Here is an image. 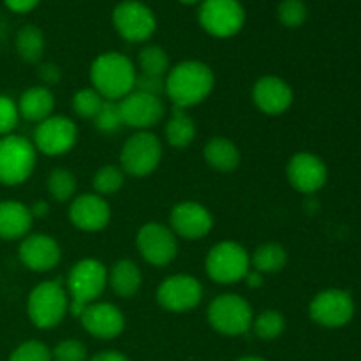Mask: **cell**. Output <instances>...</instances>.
<instances>
[{"label": "cell", "mask_w": 361, "mask_h": 361, "mask_svg": "<svg viewBox=\"0 0 361 361\" xmlns=\"http://www.w3.org/2000/svg\"><path fill=\"white\" fill-rule=\"evenodd\" d=\"M90 361H129V358L118 351H104L95 355Z\"/></svg>", "instance_id": "b9f144b4"}, {"label": "cell", "mask_w": 361, "mask_h": 361, "mask_svg": "<svg viewBox=\"0 0 361 361\" xmlns=\"http://www.w3.org/2000/svg\"><path fill=\"white\" fill-rule=\"evenodd\" d=\"M166 140L171 147L175 148H185L196 137V123L194 120L187 115L185 109L175 108L171 116H169L168 123H166Z\"/></svg>", "instance_id": "484cf974"}, {"label": "cell", "mask_w": 361, "mask_h": 361, "mask_svg": "<svg viewBox=\"0 0 361 361\" xmlns=\"http://www.w3.org/2000/svg\"><path fill=\"white\" fill-rule=\"evenodd\" d=\"M113 25L122 39L129 42H145L157 30L155 14L140 0H123L113 9Z\"/></svg>", "instance_id": "30bf717a"}, {"label": "cell", "mask_w": 361, "mask_h": 361, "mask_svg": "<svg viewBox=\"0 0 361 361\" xmlns=\"http://www.w3.org/2000/svg\"><path fill=\"white\" fill-rule=\"evenodd\" d=\"M51 351L39 341H28L18 345L7 361H51Z\"/></svg>", "instance_id": "d590c367"}, {"label": "cell", "mask_w": 361, "mask_h": 361, "mask_svg": "<svg viewBox=\"0 0 361 361\" xmlns=\"http://www.w3.org/2000/svg\"><path fill=\"white\" fill-rule=\"evenodd\" d=\"M94 123H95V127L101 130V133H106V134L118 133L123 126L122 113H120L118 102L116 101L102 102L101 109H99V113L95 115Z\"/></svg>", "instance_id": "836d02e7"}, {"label": "cell", "mask_w": 361, "mask_h": 361, "mask_svg": "<svg viewBox=\"0 0 361 361\" xmlns=\"http://www.w3.org/2000/svg\"><path fill=\"white\" fill-rule=\"evenodd\" d=\"M288 182L302 194H314L328 182L326 164L310 152H298L288 162Z\"/></svg>", "instance_id": "2e32d148"}, {"label": "cell", "mask_w": 361, "mask_h": 361, "mask_svg": "<svg viewBox=\"0 0 361 361\" xmlns=\"http://www.w3.org/2000/svg\"><path fill=\"white\" fill-rule=\"evenodd\" d=\"M178 2L187 4V6H192V4H201V2H203V0H178Z\"/></svg>", "instance_id": "bcb514c9"}, {"label": "cell", "mask_w": 361, "mask_h": 361, "mask_svg": "<svg viewBox=\"0 0 361 361\" xmlns=\"http://www.w3.org/2000/svg\"><path fill=\"white\" fill-rule=\"evenodd\" d=\"M48 192L59 203L74 200L78 190L76 176L67 169H53L48 176Z\"/></svg>", "instance_id": "f546056e"}, {"label": "cell", "mask_w": 361, "mask_h": 361, "mask_svg": "<svg viewBox=\"0 0 361 361\" xmlns=\"http://www.w3.org/2000/svg\"><path fill=\"white\" fill-rule=\"evenodd\" d=\"M197 18L207 34L228 39L238 34L245 25V9L240 0H203Z\"/></svg>", "instance_id": "9c48e42d"}, {"label": "cell", "mask_w": 361, "mask_h": 361, "mask_svg": "<svg viewBox=\"0 0 361 361\" xmlns=\"http://www.w3.org/2000/svg\"><path fill=\"white\" fill-rule=\"evenodd\" d=\"M252 328L261 341H275L284 334L286 319L277 310H264L252 321Z\"/></svg>", "instance_id": "4dcf8cb0"}, {"label": "cell", "mask_w": 361, "mask_h": 361, "mask_svg": "<svg viewBox=\"0 0 361 361\" xmlns=\"http://www.w3.org/2000/svg\"><path fill=\"white\" fill-rule=\"evenodd\" d=\"M288 264V252L279 243H264L254 250L250 257L252 270L263 274H277Z\"/></svg>", "instance_id": "83f0119b"}, {"label": "cell", "mask_w": 361, "mask_h": 361, "mask_svg": "<svg viewBox=\"0 0 361 361\" xmlns=\"http://www.w3.org/2000/svg\"><path fill=\"white\" fill-rule=\"evenodd\" d=\"M137 60H140L141 74L166 78V74L169 73V56L161 46H145L140 51V55H137Z\"/></svg>", "instance_id": "f1b7e54d"}, {"label": "cell", "mask_w": 361, "mask_h": 361, "mask_svg": "<svg viewBox=\"0 0 361 361\" xmlns=\"http://www.w3.org/2000/svg\"><path fill=\"white\" fill-rule=\"evenodd\" d=\"M309 314L319 326L342 328L355 316V300L342 289H324L314 296Z\"/></svg>", "instance_id": "4fadbf2b"}, {"label": "cell", "mask_w": 361, "mask_h": 361, "mask_svg": "<svg viewBox=\"0 0 361 361\" xmlns=\"http://www.w3.org/2000/svg\"><path fill=\"white\" fill-rule=\"evenodd\" d=\"M254 104L261 113L270 116L284 115L291 108L295 95L293 88L279 76H263L252 88Z\"/></svg>", "instance_id": "44dd1931"}, {"label": "cell", "mask_w": 361, "mask_h": 361, "mask_svg": "<svg viewBox=\"0 0 361 361\" xmlns=\"http://www.w3.org/2000/svg\"><path fill=\"white\" fill-rule=\"evenodd\" d=\"M236 361H267V360L259 358V356H243V358H240Z\"/></svg>", "instance_id": "f6af8a7d"}, {"label": "cell", "mask_w": 361, "mask_h": 361, "mask_svg": "<svg viewBox=\"0 0 361 361\" xmlns=\"http://www.w3.org/2000/svg\"><path fill=\"white\" fill-rule=\"evenodd\" d=\"M69 219L74 228L87 233H97L109 224L111 208L99 194L85 192L74 197L71 203Z\"/></svg>", "instance_id": "ac0fdd59"}, {"label": "cell", "mask_w": 361, "mask_h": 361, "mask_svg": "<svg viewBox=\"0 0 361 361\" xmlns=\"http://www.w3.org/2000/svg\"><path fill=\"white\" fill-rule=\"evenodd\" d=\"M30 212H32V217H39V219H42V217H46V215H48V212H49V207H48V203H44V201H39V203H35L34 207L30 208Z\"/></svg>", "instance_id": "ee69618b"}, {"label": "cell", "mask_w": 361, "mask_h": 361, "mask_svg": "<svg viewBox=\"0 0 361 361\" xmlns=\"http://www.w3.org/2000/svg\"><path fill=\"white\" fill-rule=\"evenodd\" d=\"M171 231L185 240H201L214 228L210 210L196 201H183L173 207L169 215Z\"/></svg>", "instance_id": "e0dca14e"}, {"label": "cell", "mask_w": 361, "mask_h": 361, "mask_svg": "<svg viewBox=\"0 0 361 361\" xmlns=\"http://www.w3.org/2000/svg\"><path fill=\"white\" fill-rule=\"evenodd\" d=\"M136 245L141 257L152 267H166L178 254L176 235L161 222H147L137 231Z\"/></svg>", "instance_id": "5bb4252c"}, {"label": "cell", "mask_w": 361, "mask_h": 361, "mask_svg": "<svg viewBox=\"0 0 361 361\" xmlns=\"http://www.w3.org/2000/svg\"><path fill=\"white\" fill-rule=\"evenodd\" d=\"M55 109V97L48 87H32L21 94L18 113L28 122H42L49 118Z\"/></svg>", "instance_id": "603a6c76"}, {"label": "cell", "mask_w": 361, "mask_h": 361, "mask_svg": "<svg viewBox=\"0 0 361 361\" xmlns=\"http://www.w3.org/2000/svg\"><path fill=\"white\" fill-rule=\"evenodd\" d=\"M14 46L23 62L37 63L44 55V34L35 25H25L18 30Z\"/></svg>", "instance_id": "4316f807"}, {"label": "cell", "mask_w": 361, "mask_h": 361, "mask_svg": "<svg viewBox=\"0 0 361 361\" xmlns=\"http://www.w3.org/2000/svg\"><path fill=\"white\" fill-rule=\"evenodd\" d=\"M203 157L212 169L219 173H231L240 166V150L228 137H212L204 145Z\"/></svg>", "instance_id": "cb8c5ba5"}, {"label": "cell", "mask_w": 361, "mask_h": 361, "mask_svg": "<svg viewBox=\"0 0 361 361\" xmlns=\"http://www.w3.org/2000/svg\"><path fill=\"white\" fill-rule=\"evenodd\" d=\"M85 330L95 338L111 341L116 338L126 328V317L122 310L113 303H90L80 316Z\"/></svg>", "instance_id": "ffe728a7"}, {"label": "cell", "mask_w": 361, "mask_h": 361, "mask_svg": "<svg viewBox=\"0 0 361 361\" xmlns=\"http://www.w3.org/2000/svg\"><path fill=\"white\" fill-rule=\"evenodd\" d=\"M51 356L55 361H87V348L83 342L74 341H62L51 351Z\"/></svg>", "instance_id": "8d00e7d4"}, {"label": "cell", "mask_w": 361, "mask_h": 361, "mask_svg": "<svg viewBox=\"0 0 361 361\" xmlns=\"http://www.w3.org/2000/svg\"><path fill=\"white\" fill-rule=\"evenodd\" d=\"M78 141V127L71 118L51 115L37 123L34 133V147L48 157H59L73 150Z\"/></svg>", "instance_id": "7c38bea8"}, {"label": "cell", "mask_w": 361, "mask_h": 361, "mask_svg": "<svg viewBox=\"0 0 361 361\" xmlns=\"http://www.w3.org/2000/svg\"><path fill=\"white\" fill-rule=\"evenodd\" d=\"M20 261L32 271H49L62 259V250L53 236L35 233L27 235L20 243Z\"/></svg>", "instance_id": "d6986e66"}, {"label": "cell", "mask_w": 361, "mask_h": 361, "mask_svg": "<svg viewBox=\"0 0 361 361\" xmlns=\"http://www.w3.org/2000/svg\"><path fill=\"white\" fill-rule=\"evenodd\" d=\"M215 87L214 71L200 60L176 63L166 74V95L175 108L187 109L203 102Z\"/></svg>", "instance_id": "6da1fadb"}, {"label": "cell", "mask_w": 361, "mask_h": 361, "mask_svg": "<svg viewBox=\"0 0 361 361\" xmlns=\"http://www.w3.org/2000/svg\"><path fill=\"white\" fill-rule=\"evenodd\" d=\"M39 78L44 83V87H51V85H59L62 80V71L55 63H42L39 67Z\"/></svg>", "instance_id": "ab89813d"}, {"label": "cell", "mask_w": 361, "mask_h": 361, "mask_svg": "<svg viewBox=\"0 0 361 361\" xmlns=\"http://www.w3.org/2000/svg\"><path fill=\"white\" fill-rule=\"evenodd\" d=\"M32 324L39 330H49L62 323L69 312V295L62 281L41 282L32 289L27 302Z\"/></svg>", "instance_id": "277c9868"}, {"label": "cell", "mask_w": 361, "mask_h": 361, "mask_svg": "<svg viewBox=\"0 0 361 361\" xmlns=\"http://www.w3.org/2000/svg\"><path fill=\"white\" fill-rule=\"evenodd\" d=\"M141 282H143L141 270L130 259L116 261L108 271V284L120 298H133L140 291Z\"/></svg>", "instance_id": "d4e9b609"}, {"label": "cell", "mask_w": 361, "mask_h": 361, "mask_svg": "<svg viewBox=\"0 0 361 361\" xmlns=\"http://www.w3.org/2000/svg\"><path fill=\"white\" fill-rule=\"evenodd\" d=\"M134 90L143 92V94H148V95H155V97H161L162 94H166V78L137 74Z\"/></svg>", "instance_id": "f35d334b"}, {"label": "cell", "mask_w": 361, "mask_h": 361, "mask_svg": "<svg viewBox=\"0 0 361 361\" xmlns=\"http://www.w3.org/2000/svg\"><path fill=\"white\" fill-rule=\"evenodd\" d=\"M30 208L20 201H2L0 203V238L18 240L25 238L32 228Z\"/></svg>", "instance_id": "7402d4cb"}, {"label": "cell", "mask_w": 361, "mask_h": 361, "mask_svg": "<svg viewBox=\"0 0 361 361\" xmlns=\"http://www.w3.org/2000/svg\"><path fill=\"white\" fill-rule=\"evenodd\" d=\"M39 2H41V0H4V4H6L13 13L18 14L30 13V11H34L35 7L39 6Z\"/></svg>", "instance_id": "60d3db41"}, {"label": "cell", "mask_w": 361, "mask_h": 361, "mask_svg": "<svg viewBox=\"0 0 361 361\" xmlns=\"http://www.w3.org/2000/svg\"><path fill=\"white\" fill-rule=\"evenodd\" d=\"M208 323L217 334L226 337L245 335L252 328V307L238 295H221L208 307Z\"/></svg>", "instance_id": "8992f818"}, {"label": "cell", "mask_w": 361, "mask_h": 361, "mask_svg": "<svg viewBox=\"0 0 361 361\" xmlns=\"http://www.w3.org/2000/svg\"><path fill=\"white\" fill-rule=\"evenodd\" d=\"M108 286V268L99 259H81L71 268L67 277L69 312L80 317L90 303H95Z\"/></svg>", "instance_id": "3957f363"}, {"label": "cell", "mask_w": 361, "mask_h": 361, "mask_svg": "<svg viewBox=\"0 0 361 361\" xmlns=\"http://www.w3.org/2000/svg\"><path fill=\"white\" fill-rule=\"evenodd\" d=\"M201 300H203V286L192 275H171L157 288L159 305L168 312H190L200 305Z\"/></svg>", "instance_id": "8fae6325"}, {"label": "cell", "mask_w": 361, "mask_h": 361, "mask_svg": "<svg viewBox=\"0 0 361 361\" xmlns=\"http://www.w3.org/2000/svg\"><path fill=\"white\" fill-rule=\"evenodd\" d=\"M37 150L27 137L7 134L0 137V183L7 187L27 182L34 173Z\"/></svg>", "instance_id": "5b68a950"}, {"label": "cell", "mask_w": 361, "mask_h": 361, "mask_svg": "<svg viewBox=\"0 0 361 361\" xmlns=\"http://www.w3.org/2000/svg\"><path fill=\"white\" fill-rule=\"evenodd\" d=\"M123 171L120 166L115 164H106L99 169L94 175V180H92V185H94L95 194L99 196H109V194L118 192L123 187Z\"/></svg>", "instance_id": "1f68e13d"}, {"label": "cell", "mask_w": 361, "mask_h": 361, "mask_svg": "<svg viewBox=\"0 0 361 361\" xmlns=\"http://www.w3.org/2000/svg\"><path fill=\"white\" fill-rule=\"evenodd\" d=\"M18 104L7 95H0V136H7L18 126Z\"/></svg>", "instance_id": "74e56055"}, {"label": "cell", "mask_w": 361, "mask_h": 361, "mask_svg": "<svg viewBox=\"0 0 361 361\" xmlns=\"http://www.w3.org/2000/svg\"><path fill=\"white\" fill-rule=\"evenodd\" d=\"M136 76L133 60L118 51L102 53L90 66L92 88L104 101H122L134 90Z\"/></svg>", "instance_id": "7a4b0ae2"}, {"label": "cell", "mask_w": 361, "mask_h": 361, "mask_svg": "<svg viewBox=\"0 0 361 361\" xmlns=\"http://www.w3.org/2000/svg\"><path fill=\"white\" fill-rule=\"evenodd\" d=\"M104 99L94 88H81L73 97V109L78 116L87 120H94L101 109Z\"/></svg>", "instance_id": "d6a6232c"}, {"label": "cell", "mask_w": 361, "mask_h": 361, "mask_svg": "<svg viewBox=\"0 0 361 361\" xmlns=\"http://www.w3.org/2000/svg\"><path fill=\"white\" fill-rule=\"evenodd\" d=\"M123 126L136 130H148L164 118V102L161 97L133 90L118 101Z\"/></svg>", "instance_id": "9a60e30c"}, {"label": "cell", "mask_w": 361, "mask_h": 361, "mask_svg": "<svg viewBox=\"0 0 361 361\" xmlns=\"http://www.w3.org/2000/svg\"><path fill=\"white\" fill-rule=\"evenodd\" d=\"M243 281H247L249 288H259V286H263V275L256 270H250Z\"/></svg>", "instance_id": "7bdbcfd3"}, {"label": "cell", "mask_w": 361, "mask_h": 361, "mask_svg": "<svg viewBox=\"0 0 361 361\" xmlns=\"http://www.w3.org/2000/svg\"><path fill=\"white\" fill-rule=\"evenodd\" d=\"M162 161V143L150 130H137L123 143L120 168L130 176H148Z\"/></svg>", "instance_id": "ba28073f"}, {"label": "cell", "mask_w": 361, "mask_h": 361, "mask_svg": "<svg viewBox=\"0 0 361 361\" xmlns=\"http://www.w3.org/2000/svg\"><path fill=\"white\" fill-rule=\"evenodd\" d=\"M204 268L208 277L217 284H236L250 271V256L240 243L226 240L212 247Z\"/></svg>", "instance_id": "52a82bcc"}, {"label": "cell", "mask_w": 361, "mask_h": 361, "mask_svg": "<svg viewBox=\"0 0 361 361\" xmlns=\"http://www.w3.org/2000/svg\"><path fill=\"white\" fill-rule=\"evenodd\" d=\"M307 6L303 0H282L277 7V18L284 27L298 28L307 21Z\"/></svg>", "instance_id": "e575fe53"}]
</instances>
